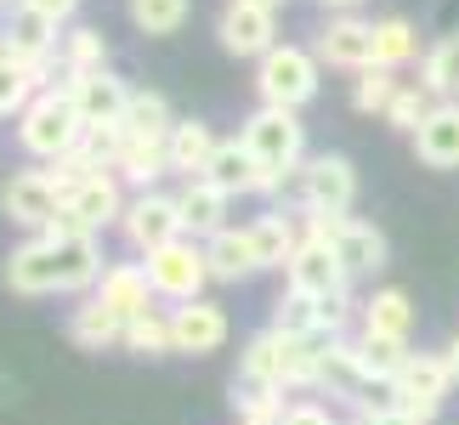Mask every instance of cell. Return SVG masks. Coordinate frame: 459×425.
<instances>
[{"instance_id": "obj_37", "label": "cell", "mask_w": 459, "mask_h": 425, "mask_svg": "<svg viewBox=\"0 0 459 425\" xmlns=\"http://www.w3.org/2000/svg\"><path fill=\"white\" fill-rule=\"evenodd\" d=\"M358 341V363L368 369V380H397L409 363V341H385V334H351Z\"/></svg>"}, {"instance_id": "obj_33", "label": "cell", "mask_w": 459, "mask_h": 425, "mask_svg": "<svg viewBox=\"0 0 459 425\" xmlns=\"http://www.w3.org/2000/svg\"><path fill=\"white\" fill-rule=\"evenodd\" d=\"M57 63H63V80H74V74H102V68H108V40H102V29H68Z\"/></svg>"}, {"instance_id": "obj_31", "label": "cell", "mask_w": 459, "mask_h": 425, "mask_svg": "<svg viewBox=\"0 0 459 425\" xmlns=\"http://www.w3.org/2000/svg\"><path fill=\"white\" fill-rule=\"evenodd\" d=\"M119 131H126V136H148V142H165L176 131V114H170V102L159 97V91H131V108H126V119H119Z\"/></svg>"}, {"instance_id": "obj_32", "label": "cell", "mask_w": 459, "mask_h": 425, "mask_svg": "<svg viewBox=\"0 0 459 425\" xmlns=\"http://www.w3.org/2000/svg\"><path fill=\"white\" fill-rule=\"evenodd\" d=\"M420 57V34L409 17H375V68H397Z\"/></svg>"}, {"instance_id": "obj_24", "label": "cell", "mask_w": 459, "mask_h": 425, "mask_svg": "<svg viewBox=\"0 0 459 425\" xmlns=\"http://www.w3.org/2000/svg\"><path fill=\"white\" fill-rule=\"evenodd\" d=\"M68 341L80 351H108V346H126V317L108 312L102 300H80L74 312H68Z\"/></svg>"}, {"instance_id": "obj_15", "label": "cell", "mask_w": 459, "mask_h": 425, "mask_svg": "<svg viewBox=\"0 0 459 425\" xmlns=\"http://www.w3.org/2000/svg\"><path fill=\"white\" fill-rule=\"evenodd\" d=\"M278 12H261V6H238V0H227L221 23H216V40L221 51H233V57H267V51L278 46Z\"/></svg>"}, {"instance_id": "obj_10", "label": "cell", "mask_w": 459, "mask_h": 425, "mask_svg": "<svg viewBox=\"0 0 459 425\" xmlns=\"http://www.w3.org/2000/svg\"><path fill=\"white\" fill-rule=\"evenodd\" d=\"M0 210H6L12 227H29V233H46L51 221H57L63 210V193L57 182H51V170H17L6 187H0Z\"/></svg>"}, {"instance_id": "obj_18", "label": "cell", "mask_w": 459, "mask_h": 425, "mask_svg": "<svg viewBox=\"0 0 459 425\" xmlns=\"http://www.w3.org/2000/svg\"><path fill=\"white\" fill-rule=\"evenodd\" d=\"M0 29H6V51H12V63H29V68H63V63H57L63 34H57V23H46L40 12L17 6Z\"/></svg>"}, {"instance_id": "obj_21", "label": "cell", "mask_w": 459, "mask_h": 425, "mask_svg": "<svg viewBox=\"0 0 459 425\" xmlns=\"http://www.w3.org/2000/svg\"><path fill=\"white\" fill-rule=\"evenodd\" d=\"M238 380H255V386H273V392L290 397V341L278 329H261L244 341V358H238Z\"/></svg>"}, {"instance_id": "obj_45", "label": "cell", "mask_w": 459, "mask_h": 425, "mask_svg": "<svg viewBox=\"0 0 459 425\" xmlns=\"http://www.w3.org/2000/svg\"><path fill=\"white\" fill-rule=\"evenodd\" d=\"M238 6H261V12H278L284 0H238Z\"/></svg>"}, {"instance_id": "obj_41", "label": "cell", "mask_w": 459, "mask_h": 425, "mask_svg": "<svg viewBox=\"0 0 459 425\" xmlns=\"http://www.w3.org/2000/svg\"><path fill=\"white\" fill-rule=\"evenodd\" d=\"M278 425H341V420H334V414L324 409V403H312V397H295Z\"/></svg>"}, {"instance_id": "obj_44", "label": "cell", "mask_w": 459, "mask_h": 425, "mask_svg": "<svg viewBox=\"0 0 459 425\" xmlns=\"http://www.w3.org/2000/svg\"><path fill=\"white\" fill-rule=\"evenodd\" d=\"M317 6H329L334 17H341V12H351V6H358V0H317Z\"/></svg>"}, {"instance_id": "obj_9", "label": "cell", "mask_w": 459, "mask_h": 425, "mask_svg": "<svg viewBox=\"0 0 459 425\" xmlns=\"http://www.w3.org/2000/svg\"><path fill=\"white\" fill-rule=\"evenodd\" d=\"M119 233H126V244L136 256H153V250H165V244L176 239H187L182 233V210H176V193H131V204H126V216H119Z\"/></svg>"}, {"instance_id": "obj_43", "label": "cell", "mask_w": 459, "mask_h": 425, "mask_svg": "<svg viewBox=\"0 0 459 425\" xmlns=\"http://www.w3.org/2000/svg\"><path fill=\"white\" fill-rule=\"evenodd\" d=\"M363 425H426V420H420V414H409V409L397 403V409H385V414H368Z\"/></svg>"}, {"instance_id": "obj_23", "label": "cell", "mask_w": 459, "mask_h": 425, "mask_svg": "<svg viewBox=\"0 0 459 425\" xmlns=\"http://www.w3.org/2000/svg\"><path fill=\"white\" fill-rule=\"evenodd\" d=\"M204 261H210V278H216V283H244V278L261 273L250 227H227V233H216V239L204 244Z\"/></svg>"}, {"instance_id": "obj_7", "label": "cell", "mask_w": 459, "mask_h": 425, "mask_svg": "<svg viewBox=\"0 0 459 425\" xmlns=\"http://www.w3.org/2000/svg\"><path fill=\"white\" fill-rule=\"evenodd\" d=\"M238 142L255 153V165L261 170H273L278 182L307 159V126L295 119L290 108H255L250 119H244V131H238Z\"/></svg>"}, {"instance_id": "obj_1", "label": "cell", "mask_w": 459, "mask_h": 425, "mask_svg": "<svg viewBox=\"0 0 459 425\" xmlns=\"http://www.w3.org/2000/svg\"><path fill=\"white\" fill-rule=\"evenodd\" d=\"M102 273H108V267H102L97 239H51V233H34V239H23L6 256V290L23 295V300L97 290Z\"/></svg>"}, {"instance_id": "obj_26", "label": "cell", "mask_w": 459, "mask_h": 425, "mask_svg": "<svg viewBox=\"0 0 459 425\" xmlns=\"http://www.w3.org/2000/svg\"><path fill=\"white\" fill-rule=\"evenodd\" d=\"M216 131L204 126V119H176V131H170V170L182 176V182H193V176H204L210 170V159H216Z\"/></svg>"}, {"instance_id": "obj_14", "label": "cell", "mask_w": 459, "mask_h": 425, "mask_svg": "<svg viewBox=\"0 0 459 425\" xmlns=\"http://www.w3.org/2000/svg\"><path fill=\"white\" fill-rule=\"evenodd\" d=\"M317 63L329 68H351V74H363V68H375V23H363V17H329L324 34H317Z\"/></svg>"}, {"instance_id": "obj_2", "label": "cell", "mask_w": 459, "mask_h": 425, "mask_svg": "<svg viewBox=\"0 0 459 425\" xmlns=\"http://www.w3.org/2000/svg\"><path fill=\"white\" fill-rule=\"evenodd\" d=\"M273 199L278 210H301V216H346L358 199V170L346 153H312L278 182Z\"/></svg>"}, {"instance_id": "obj_42", "label": "cell", "mask_w": 459, "mask_h": 425, "mask_svg": "<svg viewBox=\"0 0 459 425\" xmlns=\"http://www.w3.org/2000/svg\"><path fill=\"white\" fill-rule=\"evenodd\" d=\"M17 6H29V12H40V17H46V23H57V29H63V23H68V17H74V12H80V0H17Z\"/></svg>"}, {"instance_id": "obj_39", "label": "cell", "mask_w": 459, "mask_h": 425, "mask_svg": "<svg viewBox=\"0 0 459 425\" xmlns=\"http://www.w3.org/2000/svg\"><path fill=\"white\" fill-rule=\"evenodd\" d=\"M431 108H437V97L426 91V85H403V91L392 97V108H385V126H397V131H420V126H426V119H431Z\"/></svg>"}, {"instance_id": "obj_5", "label": "cell", "mask_w": 459, "mask_h": 425, "mask_svg": "<svg viewBox=\"0 0 459 425\" xmlns=\"http://www.w3.org/2000/svg\"><path fill=\"white\" fill-rule=\"evenodd\" d=\"M255 91H261V108L301 114L307 102L317 97V51H307V46H273L267 57L255 63Z\"/></svg>"}, {"instance_id": "obj_35", "label": "cell", "mask_w": 459, "mask_h": 425, "mask_svg": "<svg viewBox=\"0 0 459 425\" xmlns=\"http://www.w3.org/2000/svg\"><path fill=\"white\" fill-rule=\"evenodd\" d=\"M267 329H278L284 341H307V334H324V329H317V300L284 283V295L273 300V324H267Z\"/></svg>"}, {"instance_id": "obj_13", "label": "cell", "mask_w": 459, "mask_h": 425, "mask_svg": "<svg viewBox=\"0 0 459 425\" xmlns=\"http://www.w3.org/2000/svg\"><path fill=\"white\" fill-rule=\"evenodd\" d=\"M176 210H182V233L210 244L216 233H227V216H233V193H221L210 176H193V182H182V193H176Z\"/></svg>"}, {"instance_id": "obj_25", "label": "cell", "mask_w": 459, "mask_h": 425, "mask_svg": "<svg viewBox=\"0 0 459 425\" xmlns=\"http://www.w3.org/2000/svg\"><path fill=\"white\" fill-rule=\"evenodd\" d=\"M414 329V300L403 290H375L358 307V334H385V341H409Z\"/></svg>"}, {"instance_id": "obj_12", "label": "cell", "mask_w": 459, "mask_h": 425, "mask_svg": "<svg viewBox=\"0 0 459 425\" xmlns=\"http://www.w3.org/2000/svg\"><path fill=\"white\" fill-rule=\"evenodd\" d=\"M227 307L221 300H187V307H170V334L182 358H210V351L227 346Z\"/></svg>"}, {"instance_id": "obj_36", "label": "cell", "mask_w": 459, "mask_h": 425, "mask_svg": "<svg viewBox=\"0 0 459 425\" xmlns=\"http://www.w3.org/2000/svg\"><path fill=\"white\" fill-rule=\"evenodd\" d=\"M126 351H136V358H170L176 351V334H170V312H143L126 324Z\"/></svg>"}, {"instance_id": "obj_30", "label": "cell", "mask_w": 459, "mask_h": 425, "mask_svg": "<svg viewBox=\"0 0 459 425\" xmlns=\"http://www.w3.org/2000/svg\"><path fill=\"white\" fill-rule=\"evenodd\" d=\"M57 74H63V68H57ZM46 85H57V80H51V68H29V63H12L6 57V63H0V119L23 114Z\"/></svg>"}, {"instance_id": "obj_11", "label": "cell", "mask_w": 459, "mask_h": 425, "mask_svg": "<svg viewBox=\"0 0 459 425\" xmlns=\"http://www.w3.org/2000/svg\"><path fill=\"white\" fill-rule=\"evenodd\" d=\"M397 386V403L420 420H431L443 409V397L454 392V369H448V351H409L403 375L392 380Z\"/></svg>"}, {"instance_id": "obj_4", "label": "cell", "mask_w": 459, "mask_h": 425, "mask_svg": "<svg viewBox=\"0 0 459 425\" xmlns=\"http://www.w3.org/2000/svg\"><path fill=\"white\" fill-rule=\"evenodd\" d=\"M126 182H119L114 170H102V176H91V182H80L74 193L63 199V210H57V221L46 227L51 239H97L102 227H119V216H126Z\"/></svg>"}, {"instance_id": "obj_3", "label": "cell", "mask_w": 459, "mask_h": 425, "mask_svg": "<svg viewBox=\"0 0 459 425\" xmlns=\"http://www.w3.org/2000/svg\"><path fill=\"white\" fill-rule=\"evenodd\" d=\"M17 142H23V153L40 159V165H57L63 153H74L85 142V119L74 108V91H68V85H46V91L17 114Z\"/></svg>"}, {"instance_id": "obj_19", "label": "cell", "mask_w": 459, "mask_h": 425, "mask_svg": "<svg viewBox=\"0 0 459 425\" xmlns=\"http://www.w3.org/2000/svg\"><path fill=\"white\" fill-rule=\"evenodd\" d=\"M284 283H290V290H301V295H312V300H324L334 290H346L351 278H346L341 261H334L329 244H317V239L301 233V244H295V256H290V267H284Z\"/></svg>"}, {"instance_id": "obj_40", "label": "cell", "mask_w": 459, "mask_h": 425, "mask_svg": "<svg viewBox=\"0 0 459 425\" xmlns=\"http://www.w3.org/2000/svg\"><path fill=\"white\" fill-rule=\"evenodd\" d=\"M131 23L143 34H176L187 23V0H131Z\"/></svg>"}, {"instance_id": "obj_6", "label": "cell", "mask_w": 459, "mask_h": 425, "mask_svg": "<svg viewBox=\"0 0 459 425\" xmlns=\"http://www.w3.org/2000/svg\"><path fill=\"white\" fill-rule=\"evenodd\" d=\"M301 233L329 244L334 261L346 267V278H368L385 267V233L363 216H301Z\"/></svg>"}, {"instance_id": "obj_8", "label": "cell", "mask_w": 459, "mask_h": 425, "mask_svg": "<svg viewBox=\"0 0 459 425\" xmlns=\"http://www.w3.org/2000/svg\"><path fill=\"white\" fill-rule=\"evenodd\" d=\"M148 267V283L159 300H170V307H187V300H204V283H210V261H204V244L199 239H176L165 250L143 256Z\"/></svg>"}, {"instance_id": "obj_16", "label": "cell", "mask_w": 459, "mask_h": 425, "mask_svg": "<svg viewBox=\"0 0 459 425\" xmlns=\"http://www.w3.org/2000/svg\"><path fill=\"white\" fill-rule=\"evenodd\" d=\"M68 91H74V108L85 119V131L91 126H119L131 108V85L114 74V68H102V74H74V80H63Z\"/></svg>"}, {"instance_id": "obj_29", "label": "cell", "mask_w": 459, "mask_h": 425, "mask_svg": "<svg viewBox=\"0 0 459 425\" xmlns=\"http://www.w3.org/2000/svg\"><path fill=\"white\" fill-rule=\"evenodd\" d=\"M420 85H426L437 102H459V29L443 34V40L426 51V63H420Z\"/></svg>"}, {"instance_id": "obj_46", "label": "cell", "mask_w": 459, "mask_h": 425, "mask_svg": "<svg viewBox=\"0 0 459 425\" xmlns=\"http://www.w3.org/2000/svg\"><path fill=\"white\" fill-rule=\"evenodd\" d=\"M448 369H454V386H459V341L448 346Z\"/></svg>"}, {"instance_id": "obj_27", "label": "cell", "mask_w": 459, "mask_h": 425, "mask_svg": "<svg viewBox=\"0 0 459 425\" xmlns=\"http://www.w3.org/2000/svg\"><path fill=\"white\" fill-rule=\"evenodd\" d=\"M119 182H131L136 193H148L159 176H170V136L165 142H148V136H126L119 148V165H114Z\"/></svg>"}, {"instance_id": "obj_22", "label": "cell", "mask_w": 459, "mask_h": 425, "mask_svg": "<svg viewBox=\"0 0 459 425\" xmlns=\"http://www.w3.org/2000/svg\"><path fill=\"white\" fill-rule=\"evenodd\" d=\"M414 159L431 170H459V102L431 108V119L414 131Z\"/></svg>"}, {"instance_id": "obj_20", "label": "cell", "mask_w": 459, "mask_h": 425, "mask_svg": "<svg viewBox=\"0 0 459 425\" xmlns=\"http://www.w3.org/2000/svg\"><path fill=\"white\" fill-rule=\"evenodd\" d=\"M91 295H97L108 312H119L126 324H131V317H143V312H153V300H159V295H153V283H148V267H143V261H114V267L97 278V290H91Z\"/></svg>"}, {"instance_id": "obj_38", "label": "cell", "mask_w": 459, "mask_h": 425, "mask_svg": "<svg viewBox=\"0 0 459 425\" xmlns=\"http://www.w3.org/2000/svg\"><path fill=\"white\" fill-rule=\"evenodd\" d=\"M403 91V80L392 74V68H363L358 74V85H351V108L358 114H380L385 119V108H392V97Z\"/></svg>"}, {"instance_id": "obj_17", "label": "cell", "mask_w": 459, "mask_h": 425, "mask_svg": "<svg viewBox=\"0 0 459 425\" xmlns=\"http://www.w3.org/2000/svg\"><path fill=\"white\" fill-rule=\"evenodd\" d=\"M204 176H210V182H216L221 193H233V199H244V193H255V199H273V193H278V176H273V170H261V165H255V153L244 148L238 136H233V142H221Z\"/></svg>"}, {"instance_id": "obj_28", "label": "cell", "mask_w": 459, "mask_h": 425, "mask_svg": "<svg viewBox=\"0 0 459 425\" xmlns=\"http://www.w3.org/2000/svg\"><path fill=\"white\" fill-rule=\"evenodd\" d=\"M250 244L261 256V267H290L295 244H301V216H290V210H267V216L250 221Z\"/></svg>"}, {"instance_id": "obj_34", "label": "cell", "mask_w": 459, "mask_h": 425, "mask_svg": "<svg viewBox=\"0 0 459 425\" xmlns=\"http://www.w3.org/2000/svg\"><path fill=\"white\" fill-rule=\"evenodd\" d=\"M284 409H290L284 392L233 375V414H238V425H278V420H284Z\"/></svg>"}]
</instances>
